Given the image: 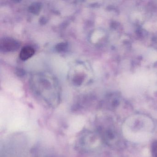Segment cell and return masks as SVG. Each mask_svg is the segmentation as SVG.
<instances>
[{
  "instance_id": "obj_1",
  "label": "cell",
  "mask_w": 157,
  "mask_h": 157,
  "mask_svg": "<svg viewBox=\"0 0 157 157\" xmlns=\"http://www.w3.org/2000/svg\"><path fill=\"white\" fill-rule=\"evenodd\" d=\"M94 133L87 128L82 129L77 135L75 140V148L82 153H86L93 148L95 141Z\"/></svg>"
},
{
  "instance_id": "obj_2",
  "label": "cell",
  "mask_w": 157,
  "mask_h": 157,
  "mask_svg": "<svg viewBox=\"0 0 157 157\" xmlns=\"http://www.w3.org/2000/svg\"><path fill=\"white\" fill-rule=\"evenodd\" d=\"M33 49L31 48H24L21 52V57L23 59H27L33 56Z\"/></svg>"
},
{
  "instance_id": "obj_3",
  "label": "cell",
  "mask_w": 157,
  "mask_h": 157,
  "mask_svg": "<svg viewBox=\"0 0 157 157\" xmlns=\"http://www.w3.org/2000/svg\"><path fill=\"white\" fill-rule=\"evenodd\" d=\"M151 153L153 157H157V140L152 143L151 147Z\"/></svg>"
}]
</instances>
